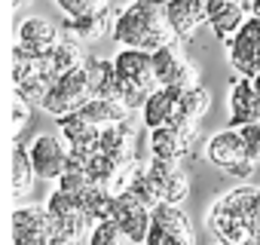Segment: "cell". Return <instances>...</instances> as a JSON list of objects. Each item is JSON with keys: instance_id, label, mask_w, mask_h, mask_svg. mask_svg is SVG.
<instances>
[{"instance_id": "obj_1", "label": "cell", "mask_w": 260, "mask_h": 245, "mask_svg": "<svg viewBox=\"0 0 260 245\" xmlns=\"http://www.w3.org/2000/svg\"><path fill=\"white\" fill-rule=\"evenodd\" d=\"M110 37L122 49L159 52L166 46H175L178 37L169 25V0H132L116 16Z\"/></svg>"}, {"instance_id": "obj_2", "label": "cell", "mask_w": 260, "mask_h": 245, "mask_svg": "<svg viewBox=\"0 0 260 245\" xmlns=\"http://www.w3.org/2000/svg\"><path fill=\"white\" fill-rule=\"evenodd\" d=\"M89 101H92V83H89V71L83 65V68H74V71L61 74L52 83V89H49V95H46L40 110H46V113L61 119L68 113L83 110V104H89Z\"/></svg>"}, {"instance_id": "obj_3", "label": "cell", "mask_w": 260, "mask_h": 245, "mask_svg": "<svg viewBox=\"0 0 260 245\" xmlns=\"http://www.w3.org/2000/svg\"><path fill=\"white\" fill-rule=\"evenodd\" d=\"M43 205H46V211H49V218H52L55 236H64V239L80 242L83 236L92 233V221L86 218V211H83V205H80L77 196H71V193H64V190L55 187V190L46 196Z\"/></svg>"}, {"instance_id": "obj_4", "label": "cell", "mask_w": 260, "mask_h": 245, "mask_svg": "<svg viewBox=\"0 0 260 245\" xmlns=\"http://www.w3.org/2000/svg\"><path fill=\"white\" fill-rule=\"evenodd\" d=\"M28 157H31V166L37 172L40 181H58L71 163V147L64 144L61 135H37L28 147Z\"/></svg>"}, {"instance_id": "obj_5", "label": "cell", "mask_w": 260, "mask_h": 245, "mask_svg": "<svg viewBox=\"0 0 260 245\" xmlns=\"http://www.w3.org/2000/svg\"><path fill=\"white\" fill-rule=\"evenodd\" d=\"M230 68L248 80L260 74V19L248 16V22L230 40Z\"/></svg>"}, {"instance_id": "obj_6", "label": "cell", "mask_w": 260, "mask_h": 245, "mask_svg": "<svg viewBox=\"0 0 260 245\" xmlns=\"http://www.w3.org/2000/svg\"><path fill=\"white\" fill-rule=\"evenodd\" d=\"M113 65H116V74H119V86H132V89H141L147 95H153L159 89L156 74H153V52L119 49L113 55Z\"/></svg>"}, {"instance_id": "obj_7", "label": "cell", "mask_w": 260, "mask_h": 245, "mask_svg": "<svg viewBox=\"0 0 260 245\" xmlns=\"http://www.w3.org/2000/svg\"><path fill=\"white\" fill-rule=\"evenodd\" d=\"M113 221L125 230L128 242L144 245L147 233L153 227V211L128 190H116V208H113Z\"/></svg>"}, {"instance_id": "obj_8", "label": "cell", "mask_w": 260, "mask_h": 245, "mask_svg": "<svg viewBox=\"0 0 260 245\" xmlns=\"http://www.w3.org/2000/svg\"><path fill=\"white\" fill-rule=\"evenodd\" d=\"M153 74H156V83L162 89H190V86H199L196 68L184 58V52L178 49V43L153 52Z\"/></svg>"}, {"instance_id": "obj_9", "label": "cell", "mask_w": 260, "mask_h": 245, "mask_svg": "<svg viewBox=\"0 0 260 245\" xmlns=\"http://www.w3.org/2000/svg\"><path fill=\"white\" fill-rule=\"evenodd\" d=\"M251 122H260V92L254 80L233 77L230 86V129H245Z\"/></svg>"}, {"instance_id": "obj_10", "label": "cell", "mask_w": 260, "mask_h": 245, "mask_svg": "<svg viewBox=\"0 0 260 245\" xmlns=\"http://www.w3.org/2000/svg\"><path fill=\"white\" fill-rule=\"evenodd\" d=\"M205 157H208V163H211V166H217V169H220V172H226V175H230L236 166L251 163L239 129H223V132L211 135V138L205 141Z\"/></svg>"}, {"instance_id": "obj_11", "label": "cell", "mask_w": 260, "mask_h": 245, "mask_svg": "<svg viewBox=\"0 0 260 245\" xmlns=\"http://www.w3.org/2000/svg\"><path fill=\"white\" fill-rule=\"evenodd\" d=\"M116 16H119V13H113L110 4H104V7L95 10V13H86V16H80V19H68V22L61 25V40H71V43H80V46H83V43H92V40H98L101 34L113 31Z\"/></svg>"}, {"instance_id": "obj_12", "label": "cell", "mask_w": 260, "mask_h": 245, "mask_svg": "<svg viewBox=\"0 0 260 245\" xmlns=\"http://www.w3.org/2000/svg\"><path fill=\"white\" fill-rule=\"evenodd\" d=\"M58 43H61V28H55L52 22H46L40 16H31V19L19 22V49L25 55L40 58L49 49H55Z\"/></svg>"}, {"instance_id": "obj_13", "label": "cell", "mask_w": 260, "mask_h": 245, "mask_svg": "<svg viewBox=\"0 0 260 245\" xmlns=\"http://www.w3.org/2000/svg\"><path fill=\"white\" fill-rule=\"evenodd\" d=\"M147 172H150V178L156 181L162 202L181 205V202L190 196V178H187V172L181 169V163H172V160H150V163H147Z\"/></svg>"}, {"instance_id": "obj_14", "label": "cell", "mask_w": 260, "mask_h": 245, "mask_svg": "<svg viewBox=\"0 0 260 245\" xmlns=\"http://www.w3.org/2000/svg\"><path fill=\"white\" fill-rule=\"evenodd\" d=\"M181 92L184 89H156L150 98H147V104H144V110H141V122L153 132V129H162V126H178V122H184L181 119V107H178V98H181Z\"/></svg>"}, {"instance_id": "obj_15", "label": "cell", "mask_w": 260, "mask_h": 245, "mask_svg": "<svg viewBox=\"0 0 260 245\" xmlns=\"http://www.w3.org/2000/svg\"><path fill=\"white\" fill-rule=\"evenodd\" d=\"M205 227L217 236V242H230V245H242L257 227H251L248 221H242L239 215H233V211H226L223 205H217V202H211V208H208V215H205Z\"/></svg>"}, {"instance_id": "obj_16", "label": "cell", "mask_w": 260, "mask_h": 245, "mask_svg": "<svg viewBox=\"0 0 260 245\" xmlns=\"http://www.w3.org/2000/svg\"><path fill=\"white\" fill-rule=\"evenodd\" d=\"M214 202L223 205L226 211L239 215L242 221H248L251 227L260 230V187H257V184H239V187H230V190H223Z\"/></svg>"}, {"instance_id": "obj_17", "label": "cell", "mask_w": 260, "mask_h": 245, "mask_svg": "<svg viewBox=\"0 0 260 245\" xmlns=\"http://www.w3.org/2000/svg\"><path fill=\"white\" fill-rule=\"evenodd\" d=\"M132 141H135V126H132V119H125V122H119V126L101 129L98 147H101V154H107L110 160H116L125 169L128 160H132Z\"/></svg>"}, {"instance_id": "obj_18", "label": "cell", "mask_w": 260, "mask_h": 245, "mask_svg": "<svg viewBox=\"0 0 260 245\" xmlns=\"http://www.w3.org/2000/svg\"><path fill=\"white\" fill-rule=\"evenodd\" d=\"M86 71L92 83V98H119V74L113 58H92Z\"/></svg>"}, {"instance_id": "obj_19", "label": "cell", "mask_w": 260, "mask_h": 245, "mask_svg": "<svg viewBox=\"0 0 260 245\" xmlns=\"http://www.w3.org/2000/svg\"><path fill=\"white\" fill-rule=\"evenodd\" d=\"M80 113L89 116L95 126H101V129H107V126H119V122L132 119V110H128L119 98H92L89 104H83Z\"/></svg>"}, {"instance_id": "obj_20", "label": "cell", "mask_w": 260, "mask_h": 245, "mask_svg": "<svg viewBox=\"0 0 260 245\" xmlns=\"http://www.w3.org/2000/svg\"><path fill=\"white\" fill-rule=\"evenodd\" d=\"M119 190L135 193V196L150 208V211L162 202L159 187H156V181H153V178H150V172H147V163H144V166H132V169H128V178H125V184H122Z\"/></svg>"}, {"instance_id": "obj_21", "label": "cell", "mask_w": 260, "mask_h": 245, "mask_svg": "<svg viewBox=\"0 0 260 245\" xmlns=\"http://www.w3.org/2000/svg\"><path fill=\"white\" fill-rule=\"evenodd\" d=\"M248 22V10H242L239 4H233V0H230V4L220 10V13H214L211 19H208V28H211V34L217 37V40H233L236 34H239V28Z\"/></svg>"}, {"instance_id": "obj_22", "label": "cell", "mask_w": 260, "mask_h": 245, "mask_svg": "<svg viewBox=\"0 0 260 245\" xmlns=\"http://www.w3.org/2000/svg\"><path fill=\"white\" fill-rule=\"evenodd\" d=\"M178 107H181V119H193V122H199V119L208 113V107H211V92H208L202 83H199V86H190V89L181 92Z\"/></svg>"}, {"instance_id": "obj_23", "label": "cell", "mask_w": 260, "mask_h": 245, "mask_svg": "<svg viewBox=\"0 0 260 245\" xmlns=\"http://www.w3.org/2000/svg\"><path fill=\"white\" fill-rule=\"evenodd\" d=\"M153 224L169 230V233H184V236H193V221L187 218V211L181 205H172V202H159L153 208Z\"/></svg>"}, {"instance_id": "obj_24", "label": "cell", "mask_w": 260, "mask_h": 245, "mask_svg": "<svg viewBox=\"0 0 260 245\" xmlns=\"http://www.w3.org/2000/svg\"><path fill=\"white\" fill-rule=\"evenodd\" d=\"M169 25H172L178 40H190L202 22L190 13V7L184 4V0H169Z\"/></svg>"}, {"instance_id": "obj_25", "label": "cell", "mask_w": 260, "mask_h": 245, "mask_svg": "<svg viewBox=\"0 0 260 245\" xmlns=\"http://www.w3.org/2000/svg\"><path fill=\"white\" fill-rule=\"evenodd\" d=\"M34 178H37V172H34V166H31L28 150L16 144V150H13V193H16V196H25V193L31 190Z\"/></svg>"}, {"instance_id": "obj_26", "label": "cell", "mask_w": 260, "mask_h": 245, "mask_svg": "<svg viewBox=\"0 0 260 245\" xmlns=\"http://www.w3.org/2000/svg\"><path fill=\"white\" fill-rule=\"evenodd\" d=\"M86 172H89V178H92V184H101V187H110L113 181H116V175L122 172V166L116 163V160H110L107 154H95L89 163H86Z\"/></svg>"}, {"instance_id": "obj_27", "label": "cell", "mask_w": 260, "mask_h": 245, "mask_svg": "<svg viewBox=\"0 0 260 245\" xmlns=\"http://www.w3.org/2000/svg\"><path fill=\"white\" fill-rule=\"evenodd\" d=\"M58 184V190H64V193H71V196H80L83 190H89L92 187V178H89V172H86V166H80V163H68V169H64V175L55 181Z\"/></svg>"}, {"instance_id": "obj_28", "label": "cell", "mask_w": 260, "mask_h": 245, "mask_svg": "<svg viewBox=\"0 0 260 245\" xmlns=\"http://www.w3.org/2000/svg\"><path fill=\"white\" fill-rule=\"evenodd\" d=\"M86 245H128V236L116 221H101L86 236Z\"/></svg>"}, {"instance_id": "obj_29", "label": "cell", "mask_w": 260, "mask_h": 245, "mask_svg": "<svg viewBox=\"0 0 260 245\" xmlns=\"http://www.w3.org/2000/svg\"><path fill=\"white\" fill-rule=\"evenodd\" d=\"M55 7H58L68 19H80V16H86V13L101 10L104 4H101V0H55Z\"/></svg>"}, {"instance_id": "obj_30", "label": "cell", "mask_w": 260, "mask_h": 245, "mask_svg": "<svg viewBox=\"0 0 260 245\" xmlns=\"http://www.w3.org/2000/svg\"><path fill=\"white\" fill-rule=\"evenodd\" d=\"M144 245H193V236H184V233H169L162 227H150L147 233V242Z\"/></svg>"}, {"instance_id": "obj_31", "label": "cell", "mask_w": 260, "mask_h": 245, "mask_svg": "<svg viewBox=\"0 0 260 245\" xmlns=\"http://www.w3.org/2000/svg\"><path fill=\"white\" fill-rule=\"evenodd\" d=\"M239 132H242L248 160H251L254 166H260V122H251V126H245V129H239Z\"/></svg>"}, {"instance_id": "obj_32", "label": "cell", "mask_w": 260, "mask_h": 245, "mask_svg": "<svg viewBox=\"0 0 260 245\" xmlns=\"http://www.w3.org/2000/svg\"><path fill=\"white\" fill-rule=\"evenodd\" d=\"M28 107H31V104H25L22 98H16V104H13V122H16V132H22V126H28V116H31Z\"/></svg>"}, {"instance_id": "obj_33", "label": "cell", "mask_w": 260, "mask_h": 245, "mask_svg": "<svg viewBox=\"0 0 260 245\" xmlns=\"http://www.w3.org/2000/svg\"><path fill=\"white\" fill-rule=\"evenodd\" d=\"M184 4L190 7V13H193L202 25H208V0H184Z\"/></svg>"}, {"instance_id": "obj_34", "label": "cell", "mask_w": 260, "mask_h": 245, "mask_svg": "<svg viewBox=\"0 0 260 245\" xmlns=\"http://www.w3.org/2000/svg\"><path fill=\"white\" fill-rule=\"evenodd\" d=\"M49 245H80V242H74V239H64V236H52V242Z\"/></svg>"}, {"instance_id": "obj_35", "label": "cell", "mask_w": 260, "mask_h": 245, "mask_svg": "<svg viewBox=\"0 0 260 245\" xmlns=\"http://www.w3.org/2000/svg\"><path fill=\"white\" fill-rule=\"evenodd\" d=\"M242 245H260V230H254V233H251V236H248Z\"/></svg>"}, {"instance_id": "obj_36", "label": "cell", "mask_w": 260, "mask_h": 245, "mask_svg": "<svg viewBox=\"0 0 260 245\" xmlns=\"http://www.w3.org/2000/svg\"><path fill=\"white\" fill-rule=\"evenodd\" d=\"M248 16H254V19H260V0H254V4L248 7Z\"/></svg>"}, {"instance_id": "obj_37", "label": "cell", "mask_w": 260, "mask_h": 245, "mask_svg": "<svg viewBox=\"0 0 260 245\" xmlns=\"http://www.w3.org/2000/svg\"><path fill=\"white\" fill-rule=\"evenodd\" d=\"M233 4H239V7H242V10H248V7H251V4H254V0H233Z\"/></svg>"}, {"instance_id": "obj_38", "label": "cell", "mask_w": 260, "mask_h": 245, "mask_svg": "<svg viewBox=\"0 0 260 245\" xmlns=\"http://www.w3.org/2000/svg\"><path fill=\"white\" fill-rule=\"evenodd\" d=\"M254 86H257V92H260V74H257V77H254Z\"/></svg>"}, {"instance_id": "obj_39", "label": "cell", "mask_w": 260, "mask_h": 245, "mask_svg": "<svg viewBox=\"0 0 260 245\" xmlns=\"http://www.w3.org/2000/svg\"><path fill=\"white\" fill-rule=\"evenodd\" d=\"M217 245H230V242H217Z\"/></svg>"}, {"instance_id": "obj_40", "label": "cell", "mask_w": 260, "mask_h": 245, "mask_svg": "<svg viewBox=\"0 0 260 245\" xmlns=\"http://www.w3.org/2000/svg\"><path fill=\"white\" fill-rule=\"evenodd\" d=\"M16 4H22V0H16Z\"/></svg>"}, {"instance_id": "obj_41", "label": "cell", "mask_w": 260, "mask_h": 245, "mask_svg": "<svg viewBox=\"0 0 260 245\" xmlns=\"http://www.w3.org/2000/svg\"><path fill=\"white\" fill-rule=\"evenodd\" d=\"M104 4H107V0H104Z\"/></svg>"}]
</instances>
